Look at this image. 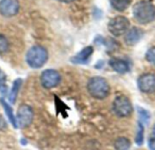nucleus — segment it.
Returning <instances> with one entry per match:
<instances>
[{
	"label": "nucleus",
	"mask_w": 155,
	"mask_h": 150,
	"mask_svg": "<svg viewBox=\"0 0 155 150\" xmlns=\"http://www.w3.org/2000/svg\"><path fill=\"white\" fill-rule=\"evenodd\" d=\"M48 59L47 50L41 45H35L29 49L26 53V62L27 64L34 68H41Z\"/></svg>",
	"instance_id": "nucleus-3"
},
{
	"label": "nucleus",
	"mask_w": 155,
	"mask_h": 150,
	"mask_svg": "<svg viewBox=\"0 0 155 150\" xmlns=\"http://www.w3.org/2000/svg\"><path fill=\"white\" fill-rule=\"evenodd\" d=\"M0 103H1V105L4 107L5 112V114L7 115L9 121L11 122V124L13 125V127H15V128L16 129V128H17V122H16V119H15V115H14V113H13L12 108H11V107L9 106V104H8L6 101H5V100H3V99L0 100Z\"/></svg>",
	"instance_id": "nucleus-14"
},
{
	"label": "nucleus",
	"mask_w": 155,
	"mask_h": 150,
	"mask_svg": "<svg viewBox=\"0 0 155 150\" xmlns=\"http://www.w3.org/2000/svg\"><path fill=\"white\" fill-rule=\"evenodd\" d=\"M20 8L18 0H1L0 1V14L5 17L15 15Z\"/></svg>",
	"instance_id": "nucleus-8"
},
{
	"label": "nucleus",
	"mask_w": 155,
	"mask_h": 150,
	"mask_svg": "<svg viewBox=\"0 0 155 150\" xmlns=\"http://www.w3.org/2000/svg\"><path fill=\"white\" fill-rule=\"evenodd\" d=\"M93 53H94V48L92 46H86L81 52H79L75 56H74L71 59V61L76 64L86 63L89 61L90 57L92 56Z\"/></svg>",
	"instance_id": "nucleus-11"
},
{
	"label": "nucleus",
	"mask_w": 155,
	"mask_h": 150,
	"mask_svg": "<svg viewBox=\"0 0 155 150\" xmlns=\"http://www.w3.org/2000/svg\"><path fill=\"white\" fill-rule=\"evenodd\" d=\"M61 76L59 72L53 69L45 70L41 75V83L46 89H51L59 84Z\"/></svg>",
	"instance_id": "nucleus-7"
},
{
	"label": "nucleus",
	"mask_w": 155,
	"mask_h": 150,
	"mask_svg": "<svg viewBox=\"0 0 155 150\" xmlns=\"http://www.w3.org/2000/svg\"><path fill=\"white\" fill-rule=\"evenodd\" d=\"M130 21L127 17L123 15L115 16L111 19L108 24L109 32L114 36H121L127 33L130 29Z\"/></svg>",
	"instance_id": "nucleus-4"
},
{
	"label": "nucleus",
	"mask_w": 155,
	"mask_h": 150,
	"mask_svg": "<svg viewBox=\"0 0 155 150\" xmlns=\"http://www.w3.org/2000/svg\"><path fill=\"white\" fill-rule=\"evenodd\" d=\"M143 134H144V129H143V124L139 122L138 123V131H137V136L135 139V142L138 146L143 145Z\"/></svg>",
	"instance_id": "nucleus-17"
},
{
	"label": "nucleus",
	"mask_w": 155,
	"mask_h": 150,
	"mask_svg": "<svg viewBox=\"0 0 155 150\" xmlns=\"http://www.w3.org/2000/svg\"><path fill=\"white\" fill-rule=\"evenodd\" d=\"M138 88L144 93H151L155 91V75L145 73L138 79Z\"/></svg>",
	"instance_id": "nucleus-9"
},
{
	"label": "nucleus",
	"mask_w": 155,
	"mask_h": 150,
	"mask_svg": "<svg viewBox=\"0 0 155 150\" xmlns=\"http://www.w3.org/2000/svg\"><path fill=\"white\" fill-rule=\"evenodd\" d=\"M145 58L150 63L153 64L155 66V47H153L147 51L145 54Z\"/></svg>",
	"instance_id": "nucleus-21"
},
{
	"label": "nucleus",
	"mask_w": 155,
	"mask_h": 150,
	"mask_svg": "<svg viewBox=\"0 0 155 150\" xmlns=\"http://www.w3.org/2000/svg\"><path fill=\"white\" fill-rule=\"evenodd\" d=\"M110 3L114 9L118 12H124L130 6L132 0H110Z\"/></svg>",
	"instance_id": "nucleus-13"
},
{
	"label": "nucleus",
	"mask_w": 155,
	"mask_h": 150,
	"mask_svg": "<svg viewBox=\"0 0 155 150\" xmlns=\"http://www.w3.org/2000/svg\"><path fill=\"white\" fill-rule=\"evenodd\" d=\"M57 1H60V2H63V3H71L74 0H57Z\"/></svg>",
	"instance_id": "nucleus-24"
},
{
	"label": "nucleus",
	"mask_w": 155,
	"mask_h": 150,
	"mask_svg": "<svg viewBox=\"0 0 155 150\" xmlns=\"http://www.w3.org/2000/svg\"><path fill=\"white\" fill-rule=\"evenodd\" d=\"M113 110L118 117L125 118L132 114L133 106L127 97L120 95L114 99L113 103Z\"/></svg>",
	"instance_id": "nucleus-5"
},
{
	"label": "nucleus",
	"mask_w": 155,
	"mask_h": 150,
	"mask_svg": "<svg viewBox=\"0 0 155 150\" xmlns=\"http://www.w3.org/2000/svg\"><path fill=\"white\" fill-rule=\"evenodd\" d=\"M0 92L5 95L7 92V86L5 84V75L0 70Z\"/></svg>",
	"instance_id": "nucleus-18"
},
{
	"label": "nucleus",
	"mask_w": 155,
	"mask_h": 150,
	"mask_svg": "<svg viewBox=\"0 0 155 150\" xmlns=\"http://www.w3.org/2000/svg\"><path fill=\"white\" fill-rule=\"evenodd\" d=\"M149 148L151 150H155V138H153L149 141Z\"/></svg>",
	"instance_id": "nucleus-23"
},
{
	"label": "nucleus",
	"mask_w": 155,
	"mask_h": 150,
	"mask_svg": "<svg viewBox=\"0 0 155 150\" xmlns=\"http://www.w3.org/2000/svg\"><path fill=\"white\" fill-rule=\"evenodd\" d=\"M6 128H7V124H6L5 119L2 116H0V130H4Z\"/></svg>",
	"instance_id": "nucleus-22"
},
{
	"label": "nucleus",
	"mask_w": 155,
	"mask_h": 150,
	"mask_svg": "<svg viewBox=\"0 0 155 150\" xmlns=\"http://www.w3.org/2000/svg\"><path fill=\"white\" fill-rule=\"evenodd\" d=\"M134 19L141 24H147L155 20V5L151 1L137 2L133 7Z\"/></svg>",
	"instance_id": "nucleus-1"
},
{
	"label": "nucleus",
	"mask_w": 155,
	"mask_h": 150,
	"mask_svg": "<svg viewBox=\"0 0 155 150\" xmlns=\"http://www.w3.org/2000/svg\"><path fill=\"white\" fill-rule=\"evenodd\" d=\"M109 64L116 72L121 73V74L126 73L130 70L128 62L124 60H122V59L113 58L110 60Z\"/></svg>",
	"instance_id": "nucleus-12"
},
{
	"label": "nucleus",
	"mask_w": 155,
	"mask_h": 150,
	"mask_svg": "<svg viewBox=\"0 0 155 150\" xmlns=\"http://www.w3.org/2000/svg\"><path fill=\"white\" fill-rule=\"evenodd\" d=\"M87 90L92 97L99 100L106 98L110 93L109 83L102 77L91 78L87 83Z\"/></svg>",
	"instance_id": "nucleus-2"
},
{
	"label": "nucleus",
	"mask_w": 155,
	"mask_h": 150,
	"mask_svg": "<svg viewBox=\"0 0 155 150\" xmlns=\"http://www.w3.org/2000/svg\"><path fill=\"white\" fill-rule=\"evenodd\" d=\"M114 148L116 150H128L131 148V142L128 139L121 137L115 140Z\"/></svg>",
	"instance_id": "nucleus-16"
},
{
	"label": "nucleus",
	"mask_w": 155,
	"mask_h": 150,
	"mask_svg": "<svg viewBox=\"0 0 155 150\" xmlns=\"http://www.w3.org/2000/svg\"><path fill=\"white\" fill-rule=\"evenodd\" d=\"M22 80L20 78L16 79L14 83H13V86H12V89H11V91H10V94H9V101L11 103H15V100H16V97H17V94H18V91L22 86Z\"/></svg>",
	"instance_id": "nucleus-15"
},
{
	"label": "nucleus",
	"mask_w": 155,
	"mask_h": 150,
	"mask_svg": "<svg viewBox=\"0 0 155 150\" xmlns=\"http://www.w3.org/2000/svg\"><path fill=\"white\" fill-rule=\"evenodd\" d=\"M153 134L155 136V125L153 126Z\"/></svg>",
	"instance_id": "nucleus-25"
},
{
	"label": "nucleus",
	"mask_w": 155,
	"mask_h": 150,
	"mask_svg": "<svg viewBox=\"0 0 155 150\" xmlns=\"http://www.w3.org/2000/svg\"><path fill=\"white\" fill-rule=\"evenodd\" d=\"M34 119V111L32 108L28 105L23 104L19 107L16 115L17 125L21 128H27L31 125Z\"/></svg>",
	"instance_id": "nucleus-6"
},
{
	"label": "nucleus",
	"mask_w": 155,
	"mask_h": 150,
	"mask_svg": "<svg viewBox=\"0 0 155 150\" xmlns=\"http://www.w3.org/2000/svg\"><path fill=\"white\" fill-rule=\"evenodd\" d=\"M143 32L138 27H133L129 29L124 36V42L127 45L134 46L142 39Z\"/></svg>",
	"instance_id": "nucleus-10"
},
{
	"label": "nucleus",
	"mask_w": 155,
	"mask_h": 150,
	"mask_svg": "<svg viewBox=\"0 0 155 150\" xmlns=\"http://www.w3.org/2000/svg\"><path fill=\"white\" fill-rule=\"evenodd\" d=\"M138 113L140 116V119L143 122L141 123H146L149 120H150V114L147 110H145L144 109L142 108H138Z\"/></svg>",
	"instance_id": "nucleus-19"
},
{
	"label": "nucleus",
	"mask_w": 155,
	"mask_h": 150,
	"mask_svg": "<svg viewBox=\"0 0 155 150\" xmlns=\"http://www.w3.org/2000/svg\"><path fill=\"white\" fill-rule=\"evenodd\" d=\"M7 49H8L7 38L5 35L0 34V53H3L6 52Z\"/></svg>",
	"instance_id": "nucleus-20"
}]
</instances>
